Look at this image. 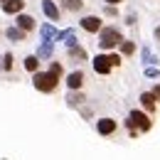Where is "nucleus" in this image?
<instances>
[{"label":"nucleus","mask_w":160,"mask_h":160,"mask_svg":"<svg viewBox=\"0 0 160 160\" xmlns=\"http://www.w3.org/2000/svg\"><path fill=\"white\" fill-rule=\"evenodd\" d=\"M49 72H52L54 77H62V72H64V69H62V64H59V62H54V64L49 67Z\"/></svg>","instance_id":"23"},{"label":"nucleus","mask_w":160,"mask_h":160,"mask_svg":"<svg viewBox=\"0 0 160 160\" xmlns=\"http://www.w3.org/2000/svg\"><path fill=\"white\" fill-rule=\"evenodd\" d=\"M91 67H94V72L101 74V77L111 74V69H113V64H111V54H96V57L91 59Z\"/></svg>","instance_id":"4"},{"label":"nucleus","mask_w":160,"mask_h":160,"mask_svg":"<svg viewBox=\"0 0 160 160\" xmlns=\"http://www.w3.org/2000/svg\"><path fill=\"white\" fill-rule=\"evenodd\" d=\"M64 8L72 10V12H79L81 8H84V2H81V0H64Z\"/></svg>","instance_id":"19"},{"label":"nucleus","mask_w":160,"mask_h":160,"mask_svg":"<svg viewBox=\"0 0 160 160\" xmlns=\"http://www.w3.org/2000/svg\"><path fill=\"white\" fill-rule=\"evenodd\" d=\"M69 57H72V59H86V52H84L81 47H72V49H69Z\"/></svg>","instance_id":"20"},{"label":"nucleus","mask_w":160,"mask_h":160,"mask_svg":"<svg viewBox=\"0 0 160 160\" xmlns=\"http://www.w3.org/2000/svg\"><path fill=\"white\" fill-rule=\"evenodd\" d=\"M143 62H145V64H155V62H158V57H155L150 49H143Z\"/></svg>","instance_id":"21"},{"label":"nucleus","mask_w":160,"mask_h":160,"mask_svg":"<svg viewBox=\"0 0 160 160\" xmlns=\"http://www.w3.org/2000/svg\"><path fill=\"white\" fill-rule=\"evenodd\" d=\"M15 27H20L22 32H30V30H35V18L20 12V15H18V20H15Z\"/></svg>","instance_id":"9"},{"label":"nucleus","mask_w":160,"mask_h":160,"mask_svg":"<svg viewBox=\"0 0 160 160\" xmlns=\"http://www.w3.org/2000/svg\"><path fill=\"white\" fill-rule=\"evenodd\" d=\"M25 69H27V72H37V69H40V57H37V54H30V57L25 59Z\"/></svg>","instance_id":"17"},{"label":"nucleus","mask_w":160,"mask_h":160,"mask_svg":"<svg viewBox=\"0 0 160 160\" xmlns=\"http://www.w3.org/2000/svg\"><path fill=\"white\" fill-rule=\"evenodd\" d=\"M145 77H153V79H158V77H160V72L155 69V67H145Z\"/></svg>","instance_id":"24"},{"label":"nucleus","mask_w":160,"mask_h":160,"mask_svg":"<svg viewBox=\"0 0 160 160\" xmlns=\"http://www.w3.org/2000/svg\"><path fill=\"white\" fill-rule=\"evenodd\" d=\"M118 47H121V54H123V57H131V54L136 52V42H128V40H123Z\"/></svg>","instance_id":"18"},{"label":"nucleus","mask_w":160,"mask_h":160,"mask_svg":"<svg viewBox=\"0 0 160 160\" xmlns=\"http://www.w3.org/2000/svg\"><path fill=\"white\" fill-rule=\"evenodd\" d=\"M126 128H128V136H140V133H148L153 128V121L145 111H131L128 118H126Z\"/></svg>","instance_id":"1"},{"label":"nucleus","mask_w":160,"mask_h":160,"mask_svg":"<svg viewBox=\"0 0 160 160\" xmlns=\"http://www.w3.org/2000/svg\"><path fill=\"white\" fill-rule=\"evenodd\" d=\"M32 84H35V89L42 91V94H52V91L59 86V77H54L52 72H35Z\"/></svg>","instance_id":"2"},{"label":"nucleus","mask_w":160,"mask_h":160,"mask_svg":"<svg viewBox=\"0 0 160 160\" xmlns=\"http://www.w3.org/2000/svg\"><path fill=\"white\" fill-rule=\"evenodd\" d=\"M106 2H108V5H113V8H116V5H118V2H123V0H106Z\"/></svg>","instance_id":"26"},{"label":"nucleus","mask_w":160,"mask_h":160,"mask_svg":"<svg viewBox=\"0 0 160 160\" xmlns=\"http://www.w3.org/2000/svg\"><path fill=\"white\" fill-rule=\"evenodd\" d=\"M67 86H69V91H79L81 86H84V72H72L69 77H67Z\"/></svg>","instance_id":"8"},{"label":"nucleus","mask_w":160,"mask_h":160,"mask_svg":"<svg viewBox=\"0 0 160 160\" xmlns=\"http://www.w3.org/2000/svg\"><path fill=\"white\" fill-rule=\"evenodd\" d=\"M57 37L67 42V47H69V49H72V47H77V35H74V30H64V32H59Z\"/></svg>","instance_id":"13"},{"label":"nucleus","mask_w":160,"mask_h":160,"mask_svg":"<svg viewBox=\"0 0 160 160\" xmlns=\"http://www.w3.org/2000/svg\"><path fill=\"white\" fill-rule=\"evenodd\" d=\"M121 42H123V37H121V32L116 30V27H101V32H99V47L103 49V52L118 47Z\"/></svg>","instance_id":"3"},{"label":"nucleus","mask_w":160,"mask_h":160,"mask_svg":"<svg viewBox=\"0 0 160 160\" xmlns=\"http://www.w3.org/2000/svg\"><path fill=\"white\" fill-rule=\"evenodd\" d=\"M52 49H54L52 42H42V47L37 49V57H40V59H49V57H52Z\"/></svg>","instance_id":"16"},{"label":"nucleus","mask_w":160,"mask_h":160,"mask_svg":"<svg viewBox=\"0 0 160 160\" xmlns=\"http://www.w3.org/2000/svg\"><path fill=\"white\" fill-rule=\"evenodd\" d=\"M81 27L86 30V32H101V18L96 15H86V18H81Z\"/></svg>","instance_id":"6"},{"label":"nucleus","mask_w":160,"mask_h":160,"mask_svg":"<svg viewBox=\"0 0 160 160\" xmlns=\"http://www.w3.org/2000/svg\"><path fill=\"white\" fill-rule=\"evenodd\" d=\"M22 8H25V0H5V2H2V10H5L8 15H20Z\"/></svg>","instance_id":"11"},{"label":"nucleus","mask_w":160,"mask_h":160,"mask_svg":"<svg viewBox=\"0 0 160 160\" xmlns=\"http://www.w3.org/2000/svg\"><path fill=\"white\" fill-rule=\"evenodd\" d=\"M25 35H27V32H22L20 27H8V30H5V37L12 40V42H22V40H25Z\"/></svg>","instance_id":"12"},{"label":"nucleus","mask_w":160,"mask_h":160,"mask_svg":"<svg viewBox=\"0 0 160 160\" xmlns=\"http://www.w3.org/2000/svg\"><path fill=\"white\" fill-rule=\"evenodd\" d=\"M140 106H143L145 113H148V111L153 113V111L158 108V99L153 96V91H143V94H140Z\"/></svg>","instance_id":"7"},{"label":"nucleus","mask_w":160,"mask_h":160,"mask_svg":"<svg viewBox=\"0 0 160 160\" xmlns=\"http://www.w3.org/2000/svg\"><path fill=\"white\" fill-rule=\"evenodd\" d=\"M42 12H44V15H47L52 22L59 20V8H57L52 0H42Z\"/></svg>","instance_id":"10"},{"label":"nucleus","mask_w":160,"mask_h":160,"mask_svg":"<svg viewBox=\"0 0 160 160\" xmlns=\"http://www.w3.org/2000/svg\"><path fill=\"white\" fill-rule=\"evenodd\" d=\"M118 131V123L113 118H99L96 121V133L99 136H113Z\"/></svg>","instance_id":"5"},{"label":"nucleus","mask_w":160,"mask_h":160,"mask_svg":"<svg viewBox=\"0 0 160 160\" xmlns=\"http://www.w3.org/2000/svg\"><path fill=\"white\" fill-rule=\"evenodd\" d=\"M2 2H5V0H2Z\"/></svg>","instance_id":"29"},{"label":"nucleus","mask_w":160,"mask_h":160,"mask_svg":"<svg viewBox=\"0 0 160 160\" xmlns=\"http://www.w3.org/2000/svg\"><path fill=\"white\" fill-rule=\"evenodd\" d=\"M2 69H5V72H10V69H12V54H10V52L2 57Z\"/></svg>","instance_id":"22"},{"label":"nucleus","mask_w":160,"mask_h":160,"mask_svg":"<svg viewBox=\"0 0 160 160\" xmlns=\"http://www.w3.org/2000/svg\"><path fill=\"white\" fill-rule=\"evenodd\" d=\"M155 37H158V40H160V27H158V30H155Z\"/></svg>","instance_id":"27"},{"label":"nucleus","mask_w":160,"mask_h":160,"mask_svg":"<svg viewBox=\"0 0 160 160\" xmlns=\"http://www.w3.org/2000/svg\"><path fill=\"white\" fill-rule=\"evenodd\" d=\"M42 42H52L54 37H57V32H54V27L52 25H42Z\"/></svg>","instance_id":"15"},{"label":"nucleus","mask_w":160,"mask_h":160,"mask_svg":"<svg viewBox=\"0 0 160 160\" xmlns=\"http://www.w3.org/2000/svg\"><path fill=\"white\" fill-rule=\"evenodd\" d=\"M0 69H2V57H0Z\"/></svg>","instance_id":"28"},{"label":"nucleus","mask_w":160,"mask_h":160,"mask_svg":"<svg viewBox=\"0 0 160 160\" xmlns=\"http://www.w3.org/2000/svg\"><path fill=\"white\" fill-rule=\"evenodd\" d=\"M153 96H155V99L160 101V84H158V86H155V89H153Z\"/></svg>","instance_id":"25"},{"label":"nucleus","mask_w":160,"mask_h":160,"mask_svg":"<svg viewBox=\"0 0 160 160\" xmlns=\"http://www.w3.org/2000/svg\"><path fill=\"white\" fill-rule=\"evenodd\" d=\"M86 101V96L81 94V91H69V96H67V103L69 106H81Z\"/></svg>","instance_id":"14"}]
</instances>
